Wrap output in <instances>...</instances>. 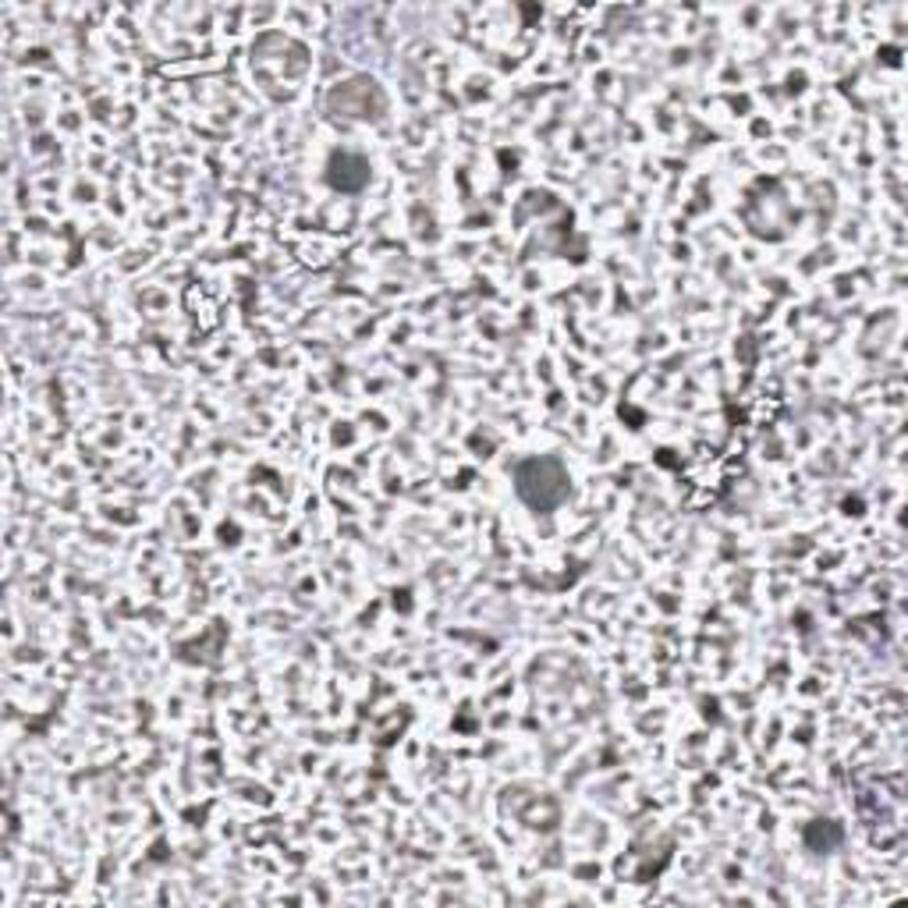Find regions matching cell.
Returning <instances> with one entry per match:
<instances>
[{"label":"cell","instance_id":"6da1fadb","mask_svg":"<svg viewBox=\"0 0 908 908\" xmlns=\"http://www.w3.org/2000/svg\"><path fill=\"white\" fill-rule=\"evenodd\" d=\"M568 468L561 458L551 454H539V458H525L515 465V494L522 504H529L533 512H557L561 504L568 501Z\"/></svg>","mask_w":908,"mask_h":908},{"label":"cell","instance_id":"7a4b0ae2","mask_svg":"<svg viewBox=\"0 0 908 908\" xmlns=\"http://www.w3.org/2000/svg\"><path fill=\"white\" fill-rule=\"evenodd\" d=\"M370 100L387 103L373 79H355V82H344V85L334 89V93H331V111H341V114H349V118H380V114L370 111Z\"/></svg>","mask_w":908,"mask_h":908},{"label":"cell","instance_id":"3957f363","mask_svg":"<svg viewBox=\"0 0 908 908\" xmlns=\"http://www.w3.org/2000/svg\"><path fill=\"white\" fill-rule=\"evenodd\" d=\"M326 178H331V185L341 192H359L370 185V160L359 153L337 150L331 157V163H326Z\"/></svg>","mask_w":908,"mask_h":908}]
</instances>
